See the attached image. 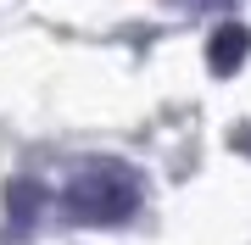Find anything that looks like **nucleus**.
Wrapping results in <instances>:
<instances>
[{
    "label": "nucleus",
    "mask_w": 251,
    "mask_h": 245,
    "mask_svg": "<svg viewBox=\"0 0 251 245\" xmlns=\"http://www.w3.org/2000/svg\"><path fill=\"white\" fill-rule=\"evenodd\" d=\"M246 56H251V28L246 22H218L212 39H206V67L218 78H234L246 67Z\"/></svg>",
    "instance_id": "nucleus-2"
},
{
    "label": "nucleus",
    "mask_w": 251,
    "mask_h": 245,
    "mask_svg": "<svg viewBox=\"0 0 251 245\" xmlns=\"http://www.w3.org/2000/svg\"><path fill=\"white\" fill-rule=\"evenodd\" d=\"M39 212H45V184L11 178V184H6V218H11V228H34Z\"/></svg>",
    "instance_id": "nucleus-3"
},
{
    "label": "nucleus",
    "mask_w": 251,
    "mask_h": 245,
    "mask_svg": "<svg viewBox=\"0 0 251 245\" xmlns=\"http://www.w3.org/2000/svg\"><path fill=\"white\" fill-rule=\"evenodd\" d=\"M229 145L240 151V156H251V123H240V128H234V134H229Z\"/></svg>",
    "instance_id": "nucleus-4"
},
{
    "label": "nucleus",
    "mask_w": 251,
    "mask_h": 245,
    "mask_svg": "<svg viewBox=\"0 0 251 245\" xmlns=\"http://www.w3.org/2000/svg\"><path fill=\"white\" fill-rule=\"evenodd\" d=\"M184 6H196V11H206V6H229V0H184Z\"/></svg>",
    "instance_id": "nucleus-5"
},
{
    "label": "nucleus",
    "mask_w": 251,
    "mask_h": 245,
    "mask_svg": "<svg viewBox=\"0 0 251 245\" xmlns=\"http://www.w3.org/2000/svg\"><path fill=\"white\" fill-rule=\"evenodd\" d=\"M140 173L123 167V162H90L67 178L62 190V212L73 223H95V228H112V223H128L140 212Z\"/></svg>",
    "instance_id": "nucleus-1"
}]
</instances>
